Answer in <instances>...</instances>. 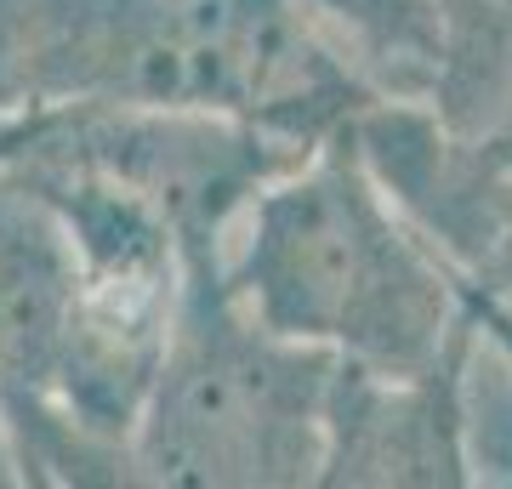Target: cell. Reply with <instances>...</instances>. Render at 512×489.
I'll use <instances>...</instances> for the list:
<instances>
[{"label":"cell","instance_id":"obj_1","mask_svg":"<svg viewBox=\"0 0 512 489\" xmlns=\"http://www.w3.org/2000/svg\"><path fill=\"white\" fill-rule=\"evenodd\" d=\"M86 103L319 143L382 97L308 0H0V109Z\"/></svg>","mask_w":512,"mask_h":489},{"label":"cell","instance_id":"obj_2","mask_svg":"<svg viewBox=\"0 0 512 489\" xmlns=\"http://www.w3.org/2000/svg\"><path fill=\"white\" fill-rule=\"evenodd\" d=\"M217 273L268 330L376 376L433 370L467 330V279L387 194L353 120L256 188Z\"/></svg>","mask_w":512,"mask_h":489},{"label":"cell","instance_id":"obj_3","mask_svg":"<svg viewBox=\"0 0 512 489\" xmlns=\"http://www.w3.org/2000/svg\"><path fill=\"white\" fill-rule=\"evenodd\" d=\"M336 359L256 319L194 262L126 461L148 489H308L325 472Z\"/></svg>","mask_w":512,"mask_h":489},{"label":"cell","instance_id":"obj_4","mask_svg":"<svg viewBox=\"0 0 512 489\" xmlns=\"http://www.w3.org/2000/svg\"><path fill=\"white\" fill-rule=\"evenodd\" d=\"M29 148L103 171L126 194L154 205L194 262H217L222 239L251 205V194L291 160H302L313 143L245 126V120H222V114L86 103V109L35 114Z\"/></svg>","mask_w":512,"mask_h":489},{"label":"cell","instance_id":"obj_5","mask_svg":"<svg viewBox=\"0 0 512 489\" xmlns=\"http://www.w3.org/2000/svg\"><path fill=\"white\" fill-rule=\"evenodd\" d=\"M473 325V308H467ZM461 342L433 370L376 376L336 364L325 421V489H456L473 484L461 444Z\"/></svg>","mask_w":512,"mask_h":489},{"label":"cell","instance_id":"obj_6","mask_svg":"<svg viewBox=\"0 0 512 489\" xmlns=\"http://www.w3.org/2000/svg\"><path fill=\"white\" fill-rule=\"evenodd\" d=\"M80 319V256L23 160L0 165V393L46 399Z\"/></svg>","mask_w":512,"mask_h":489},{"label":"cell","instance_id":"obj_7","mask_svg":"<svg viewBox=\"0 0 512 489\" xmlns=\"http://www.w3.org/2000/svg\"><path fill=\"white\" fill-rule=\"evenodd\" d=\"M461 143L512 131V0H433V80L421 97Z\"/></svg>","mask_w":512,"mask_h":489},{"label":"cell","instance_id":"obj_8","mask_svg":"<svg viewBox=\"0 0 512 489\" xmlns=\"http://www.w3.org/2000/svg\"><path fill=\"white\" fill-rule=\"evenodd\" d=\"M490 148L512 165V143H490ZM467 285L490 290V296H501V302H512V222H507V234H501V245H495V256L473 273V279H467Z\"/></svg>","mask_w":512,"mask_h":489},{"label":"cell","instance_id":"obj_9","mask_svg":"<svg viewBox=\"0 0 512 489\" xmlns=\"http://www.w3.org/2000/svg\"><path fill=\"white\" fill-rule=\"evenodd\" d=\"M467 302H473V319L484 325V336L512 359V302H501L490 290H473V285H467Z\"/></svg>","mask_w":512,"mask_h":489},{"label":"cell","instance_id":"obj_10","mask_svg":"<svg viewBox=\"0 0 512 489\" xmlns=\"http://www.w3.org/2000/svg\"><path fill=\"white\" fill-rule=\"evenodd\" d=\"M0 489H23V461H18V438H12V416H6V393H0Z\"/></svg>","mask_w":512,"mask_h":489},{"label":"cell","instance_id":"obj_11","mask_svg":"<svg viewBox=\"0 0 512 489\" xmlns=\"http://www.w3.org/2000/svg\"><path fill=\"white\" fill-rule=\"evenodd\" d=\"M29 131H35V114L0 109V165H12L23 148H29Z\"/></svg>","mask_w":512,"mask_h":489},{"label":"cell","instance_id":"obj_12","mask_svg":"<svg viewBox=\"0 0 512 489\" xmlns=\"http://www.w3.org/2000/svg\"><path fill=\"white\" fill-rule=\"evenodd\" d=\"M495 143H512V131H507V137H495Z\"/></svg>","mask_w":512,"mask_h":489}]
</instances>
